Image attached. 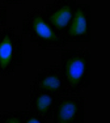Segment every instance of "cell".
<instances>
[{
    "label": "cell",
    "instance_id": "cell-8",
    "mask_svg": "<svg viewBox=\"0 0 110 123\" xmlns=\"http://www.w3.org/2000/svg\"><path fill=\"white\" fill-rule=\"evenodd\" d=\"M33 83L37 84L38 86L43 88V89H47L50 92H55L60 96L69 94L59 64H53V66L46 67L43 71H41L37 75L36 80Z\"/></svg>",
    "mask_w": 110,
    "mask_h": 123
},
{
    "label": "cell",
    "instance_id": "cell-9",
    "mask_svg": "<svg viewBox=\"0 0 110 123\" xmlns=\"http://www.w3.org/2000/svg\"><path fill=\"white\" fill-rule=\"evenodd\" d=\"M0 123H24V111H5L0 114Z\"/></svg>",
    "mask_w": 110,
    "mask_h": 123
},
{
    "label": "cell",
    "instance_id": "cell-1",
    "mask_svg": "<svg viewBox=\"0 0 110 123\" xmlns=\"http://www.w3.org/2000/svg\"><path fill=\"white\" fill-rule=\"evenodd\" d=\"M91 62L88 50H62L59 66L71 94H77L91 85Z\"/></svg>",
    "mask_w": 110,
    "mask_h": 123
},
{
    "label": "cell",
    "instance_id": "cell-11",
    "mask_svg": "<svg viewBox=\"0 0 110 123\" xmlns=\"http://www.w3.org/2000/svg\"><path fill=\"white\" fill-rule=\"evenodd\" d=\"M8 22V11L4 5L0 4V29L5 28Z\"/></svg>",
    "mask_w": 110,
    "mask_h": 123
},
{
    "label": "cell",
    "instance_id": "cell-2",
    "mask_svg": "<svg viewBox=\"0 0 110 123\" xmlns=\"http://www.w3.org/2000/svg\"><path fill=\"white\" fill-rule=\"evenodd\" d=\"M21 29L29 36L30 42H33L39 50L63 49L67 45L64 38L53 30L42 9H31L22 20Z\"/></svg>",
    "mask_w": 110,
    "mask_h": 123
},
{
    "label": "cell",
    "instance_id": "cell-6",
    "mask_svg": "<svg viewBox=\"0 0 110 123\" xmlns=\"http://www.w3.org/2000/svg\"><path fill=\"white\" fill-rule=\"evenodd\" d=\"M66 42H92L91 33V5L77 3L73 17L64 36Z\"/></svg>",
    "mask_w": 110,
    "mask_h": 123
},
{
    "label": "cell",
    "instance_id": "cell-10",
    "mask_svg": "<svg viewBox=\"0 0 110 123\" xmlns=\"http://www.w3.org/2000/svg\"><path fill=\"white\" fill-rule=\"evenodd\" d=\"M24 123H46V118L36 111H24Z\"/></svg>",
    "mask_w": 110,
    "mask_h": 123
},
{
    "label": "cell",
    "instance_id": "cell-3",
    "mask_svg": "<svg viewBox=\"0 0 110 123\" xmlns=\"http://www.w3.org/2000/svg\"><path fill=\"white\" fill-rule=\"evenodd\" d=\"M22 37L13 28L0 29V75H12L22 64Z\"/></svg>",
    "mask_w": 110,
    "mask_h": 123
},
{
    "label": "cell",
    "instance_id": "cell-12",
    "mask_svg": "<svg viewBox=\"0 0 110 123\" xmlns=\"http://www.w3.org/2000/svg\"><path fill=\"white\" fill-rule=\"evenodd\" d=\"M5 3H8V4H12V5H17V4H22V3H25L26 0H4Z\"/></svg>",
    "mask_w": 110,
    "mask_h": 123
},
{
    "label": "cell",
    "instance_id": "cell-4",
    "mask_svg": "<svg viewBox=\"0 0 110 123\" xmlns=\"http://www.w3.org/2000/svg\"><path fill=\"white\" fill-rule=\"evenodd\" d=\"M77 0H53L46 4L43 14L58 36L63 37L73 17Z\"/></svg>",
    "mask_w": 110,
    "mask_h": 123
},
{
    "label": "cell",
    "instance_id": "cell-7",
    "mask_svg": "<svg viewBox=\"0 0 110 123\" xmlns=\"http://www.w3.org/2000/svg\"><path fill=\"white\" fill-rule=\"evenodd\" d=\"M59 98L60 94H58V93L43 89L34 83L30 84V96H29L30 110L41 114L46 119L53 118L55 106H56Z\"/></svg>",
    "mask_w": 110,
    "mask_h": 123
},
{
    "label": "cell",
    "instance_id": "cell-5",
    "mask_svg": "<svg viewBox=\"0 0 110 123\" xmlns=\"http://www.w3.org/2000/svg\"><path fill=\"white\" fill-rule=\"evenodd\" d=\"M85 98L83 96H60L55 106L54 123H85Z\"/></svg>",
    "mask_w": 110,
    "mask_h": 123
}]
</instances>
